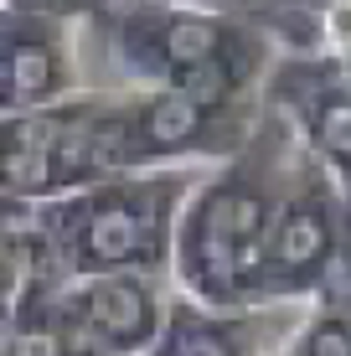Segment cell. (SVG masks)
<instances>
[{
	"label": "cell",
	"mask_w": 351,
	"mask_h": 356,
	"mask_svg": "<svg viewBox=\"0 0 351 356\" xmlns=\"http://www.w3.org/2000/svg\"><path fill=\"white\" fill-rule=\"evenodd\" d=\"M83 88H191L212 98L263 93L284 47L269 31L191 0H108L78 21Z\"/></svg>",
	"instance_id": "cell-1"
},
{
	"label": "cell",
	"mask_w": 351,
	"mask_h": 356,
	"mask_svg": "<svg viewBox=\"0 0 351 356\" xmlns=\"http://www.w3.org/2000/svg\"><path fill=\"white\" fill-rule=\"evenodd\" d=\"M305 161V140L274 104H263V119L243 150L227 161H212L186 196L176 232V289L212 305H253L259 274L269 259V238L279 222V207Z\"/></svg>",
	"instance_id": "cell-2"
},
{
	"label": "cell",
	"mask_w": 351,
	"mask_h": 356,
	"mask_svg": "<svg viewBox=\"0 0 351 356\" xmlns=\"http://www.w3.org/2000/svg\"><path fill=\"white\" fill-rule=\"evenodd\" d=\"M207 165H145L108 170L88 186L42 202V227L63 274L150 268L171 274L186 196Z\"/></svg>",
	"instance_id": "cell-3"
},
{
	"label": "cell",
	"mask_w": 351,
	"mask_h": 356,
	"mask_svg": "<svg viewBox=\"0 0 351 356\" xmlns=\"http://www.w3.org/2000/svg\"><path fill=\"white\" fill-rule=\"evenodd\" d=\"M104 176L145 165H212L243 150L263 119V93L212 98L191 88L78 93Z\"/></svg>",
	"instance_id": "cell-4"
},
{
	"label": "cell",
	"mask_w": 351,
	"mask_h": 356,
	"mask_svg": "<svg viewBox=\"0 0 351 356\" xmlns=\"http://www.w3.org/2000/svg\"><path fill=\"white\" fill-rule=\"evenodd\" d=\"M341 243H346V191L331 176V165L305 145L300 176L284 196L274 238H269L259 300H316Z\"/></svg>",
	"instance_id": "cell-5"
},
{
	"label": "cell",
	"mask_w": 351,
	"mask_h": 356,
	"mask_svg": "<svg viewBox=\"0 0 351 356\" xmlns=\"http://www.w3.org/2000/svg\"><path fill=\"white\" fill-rule=\"evenodd\" d=\"M99 176L104 165L78 93L52 108L0 114V186H6V196L52 202V196H67Z\"/></svg>",
	"instance_id": "cell-6"
},
{
	"label": "cell",
	"mask_w": 351,
	"mask_h": 356,
	"mask_svg": "<svg viewBox=\"0 0 351 356\" xmlns=\"http://www.w3.org/2000/svg\"><path fill=\"white\" fill-rule=\"evenodd\" d=\"M316 300H253L212 305L176 289L161 341L145 356H284Z\"/></svg>",
	"instance_id": "cell-7"
},
{
	"label": "cell",
	"mask_w": 351,
	"mask_h": 356,
	"mask_svg": "<svg viewBox=\"0 0 351 356\" xmlns=\"http://www.w3.org/2000/svg\"><path fill=\"white\" fill-rule=\"evenodd\" d=\"M263 104H274L295 134L331 165L351 202V67L336 47L284 52L263 83Z\"/></svg>",
	"instance_id": "cell-8"
},
{
	"label": "cell",
	"mask_w": 351,
	"mask_h": 356,
	"mask_svg": "<svg viewBox=\"0 0 351 356\" xmlns=\"http://www.w3.org/2000/svg\"><path fill=\"white\" fill-rule=\"evenodd\" d=\"M83 93L78 21L0 10V114L52 108Z\"/></svg>",
	"instance_id": "cell-9"
},
{
	"label": "cell",
	"mask_w": 351,
	"mask_h": 356,
	"mask_svg": "<svg viewBox=\"0 0 351 356\" xmlns=\"http://www.w3.org/2000/svg\"><path fill=\"white\" fill-rule=\"evenodd\" d=\"M63 294L78 330L114 346L119 356H145L161 341L176 279L150 268H104V274H67Z\"/></svg>",
	"instance_id": "cell-10"
},
{
	"label": "cell",
	"mask_w": 351,
	"mask_h": 356,
	"mask_svg": "<svg viewBox=\"0 0 351 356\" xmlns=\"http://www.w3.org/2000/svg\"><path fill=\"white\" fill-rule=\"evenodd\" d=\"M202 10L233 16L243 26L269 31L284 52H316V47H336V0H191Z\"/></svg>",
	"instance_id": "cell-11"
},
{
	"label": "cell",
	"mask_w": 351,
	"mask_h": 356,
	"mask_svg": "<svg viewBox=\"0 0 351 356\" xmlns=\"http://www.w3.org/2000/svg\"><path fill=\"white\" fill-rule=\"evenodd\" d=\"M108 0H0V10H31V16H57V21H88Z\"/></svg>",
	"instance_id": "cell-12"
},
{
	"label": "cell",
	"mask_w": 351,
	"mask_h": 356,
	"mask_svg": "<svg viewBox=\"0 0 351 356\" xmlns=\"http://www.w3.org/2000/svg\"><path fill=\"white\" fill-rule=\"evenodd\" d=\"M67 356H119L114 346H104V341H93L88 330H72V346H67Z\"/></svg>",
	"instance_id": "cell-13"
},
{
	"label": "cell",
	"mask_w": 351,
	"mask_h": 356,
	"mask_svg": "<svg viewBox=\"0 0 351 356\" xmlns=\"http://www.w3.org/2000/svg\"><path fill=\"white\" fill-rule=\"evenodd\" d=\"M336 52H341V57H346V67H351V31L336 36Z\"/></svg>",
	"instance_id": "cell-14"
}]
</instances>
